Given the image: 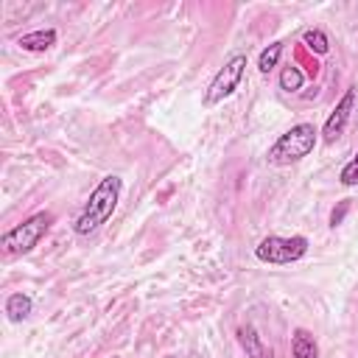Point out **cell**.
Masks as SVG:
<instances>
[{
	"label": "cell",
	"mask_w": 358,
	"mask_h": 358,
	"mask_svg": "<svg viewBox=\"0 0 358 358\" xmlns=\"http://www.w3.org/2000/svg\"><path fill=\"white\" fill-rule=\"evenodd\" d=\"M120 190H123V179H120L117 173H106V176L95 185V190L90 193L84 210L76 215L73 232H76L78 238H87V235H92L101 224H106V221L112 218L117 201H120Z\"/></svg>",
	"instance_id": "1"
},
{
	"label": "cell",
	"mask_w": 358,
	"mask_h": 358,
	"mask_svg": "<svg viewBox=\"0 0 358 358\" xmlns=\"http://www.w3.org/2000/svg\"><path fill=\"white\" fill-rule=\"evenodd\" d=\"M316 126L313 123H296L291 126L288 131H282L271 148L266 151V162L268 165H277V168H285V165H294L299 159H305L313 145H316Z\"/></svg>",
	"instance_id": "2"
},
{
	"label": "cell",
	"mask_w": 358,
	"mask_h": 358,
	"mask_svg": "<svg viewBox=\"0 0 358 358\" xmlns=\"http://www.w3.org/2000/svg\"><path fill=\"white\" fill-rule=\"evenodd\" d=\"M53 221H56V218H53V213H48V210L28 215L22 224H17V227H11L8 232H3V238H0L3 255H6V257L28 255V252H31V249L50 232Z\"/></svg>",
	"instance_id": "3"
},
{
	"label": "cell",
	"mask_w": 358,
	"mask_h": 358,
	"mask_svg": "<svg viewBox=\"0 0 358 358\" xmlns=\"http://www.w3.org/2000/svg\"><path fill=\"white\" fill-rule=\"evenodd\" d=\"M308 246L310 243L305 235H291V238L268 235L255 246V257L260 263H268V266H288V263L302 260L308 255Z\"/></svg>",
	"instance_id": "4"
},
{
	"label": "cell",
	"mask_w": 358,
	"mask_h": 358,
	"mask_svg": "<svg viewBox=\"0 0 358 358\" xmlns=\"http://www.w3.org/2000/svg\"><path fill=\"white\" fill-rule=\"evenodd\" d=\"M246 73V53H232L224 67H218V73L213 76V81L204 90V106H215L221 101H227L229 95H235V90L241 87Z\"/></svg>",
	"instance_id": "5"
},
{
	"label": "cell",
	"mask_w": 358,
	"mask_h": 358,
	"mask_svg": "<svg viewBox=\"0 0 358 358\" xmlns=\"http://www.w3.org/2000/svg\"><path fill=\"white\" fill-rule=\"evenodd\" d=\"M355 101H358V90H355V87H347L344 95H341V101L333 106V112L327 115V120H324V126H322V140H324V143H336V140L344 134V129H347V123H350V115H352V109H355Z\"/></svg>",
	"instance_id": "6"
},
{
	"label": "cell",
	"mask_w": 358,
	"mask_h": 358,
	"mask_svg": "<svg viewBox=\"0 0 358 358\" xmlns=\"http://www.w3.org/2000/svg\"><path fill=\"white\" fill-rule=\"evenodd\" d=\"M56 31L53 28H39V31H31V34H22L20 39H17V45L22 48V50H28V53H45V50H50L53 45H56Z\"/></svg>",
	"instance_id": "7"
},
{
	"label": "cell",
	"mask_w": 358,
	"mask_h": 358,
	"mask_svg": "<svg viewBox=\"0 0 358 358\" xmlns=\"http://www.w3.org/2000/svg\"><path fill=\"white\" fill-rule=\"evenodd\" d=\"M291 358H319V344L305 327H296L291 333Z\"/></svg>",
	"instance_id": "8"
},
{
	"label": "cell",
	"mask_w": 358,
	"mask_h": 358,
	"mask_svg": "<svg viewBox=\"0 0 358 358\" xmlns=\"http://www.w3.org/2000/svg\"><path fill=\"white\" fill-rule=\"evenodd\" d=\"M31 310H34V299L28 296V294H22V291H17V294H8V299H6V316H8V322H25L28 316H31Z\"/></svg>",
	"instance_id": "9"
},
{
	"label": "cell",
	"mask_w": 358,
	"mask_h": 358,
	"mask_svg": "<svg viewBox=\"0 0 358 358\" xmlns=\"http://www.w3.org/2000/svg\"><path fill=\"white\" fill-rule=\"evenodd\" d=\"M238 338H241V344H243V350H246V355H249V358H266L268 347L263 344V338L257 336V330H255L252 324L241 327V330H238Z\"/></svg>",
	"instance_id": "10"
},
{
	"label": "cell",
	"mask_w": 358,
	"mask_h": 358,
	"mask_svg": "<svg viewBox=\"0 0 358 358\" xmlns=\"http://www.w3.org/2000/svg\"><path fill=\"white\" fill-rule=\"evenodd\" d=\"M302 45H305L308 50H313L316 56H324V53L330 50V39H327V34H324L322 28H308V31L302 34Z\"/></svg>",
	"instance_id": "11"
},
{
	"label": "cell",
	"mask_w": 358,
	"mask_h": 358,
	"mask_svg": "<svg viewBox=\"0 0 358 358\" xmlns=\"http://www.w3.org/2000/svg\"><path fill=\"white\" fill-rule=\"evenodd\" d=\"M302 84H305V73H302L296 64H285V67L280 70V90L296 92V90H302Z\"/></svg>",
	"instance_id": "12"
},
{
	"label": "cell",
	"mask_w": 358,
	"mask_h": 358,
	"mask_svg": "<svg viewBox=\"0 0 358 358\" xmlns=\"http://www.w3.org/2000/svg\"><path fill=\"white\" fill-rule=\"evenodd\" d=\"M282 42H271L268 48H263L260 50V56H257V70L260 73H268V70H274L277 64H280V56H282Z\"/></svg>",
	"instance_id": "13"
},
{
	"label": "cell",
	"mask_w": 358,
	"mask_h": 358,
	"mask_svg": "<svg viewBox=\"0 0 358 358\" xmlns=\"http://www.w3.org/2000/svg\"><path fill=\"white\" fill-rule=\"evenodd\" d=\"M338 182H341L344 187H355V185H358V151H355L352 159L338 171Z\"/></svg>",
	"instance_id": "14"
},
{
	"label": "cell",
	"mask_w": 358,
	"mask_h": 358,
	"mask_svg": "<svg viewBox=\"0 0 358 358\" xmlns=\"http://www.w3.org/2000/svg\"><path fill=\"white\" fill-rule=\"evenodd\" d=\"M347 213H350V201H338V207L330 213V227H338Z\"/></svg>",
	"instance_id": "15"
},
{
	"label": "cell",
	"mask_w": 358,
	"mask_h": 358,
	"mask_svg": "<svg viewBox=\"0 0 358 358\" xmlns=\"http://www.w3.org/2000/svg\"><path fill=\"white\" fill-rule=\"evenodd\" d=\"M266 358H274V355H271V350H268V352H266Z\"/></svg>",
	"instance_id": "16"
},
{
	"label": "cell",
	"mask_w": 358,
	"mask_h": 358,
	"mask_svg": "<svg viewBox=\"0 0 358 358\" xmlns=\"http://www.w3.org/2000/svg\"><path fill=\"white\" fill-rule=\"evenodd\" d=\"M165 358H176V355H165Z\"/></svg>",
	"instance_id": "17"
}]
</instances>
